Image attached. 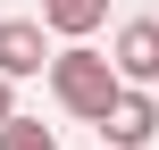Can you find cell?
Listing matches in <instances>:
<instances>
[{
  "label": "cell",
  "mask_w": 159,
  "mask_h": 150,
  "mask_svg": "<svg viewBox=\"0 0 159 150\" xmlns=\"http://www.w3.org/2000/svg\"><path fill=\"white\" fill-rule=\"evenodd\" d=\"M101 17H109V0H42L34 25H50V33H67V42H92Z\"/></svg>",
  "instance_id": "5"
},
{
  "label": "cell",
  "mask_w": 159,
  "mask_h": 150,
  "mask_svg": "<svg viewBox=\"0 0 159 150\" xmlns=\"http://www.w3.org/2000/svg\"><path fill=\"white\" fill-rule=\"evenodd\" d=\"M42 67H50L42 25H34V17H0V75L17 84V75H42Z\"/></svg>",
  "instance_id": "4"
},
{
  "label": "cell",
  "mask_w": 159,
  "mask_h": 150,
  "mask_svg": "<svg viewBox=\"0 0 159 150\" xmlns=\"http://www.w3.org/2000/svg\"><path fill=\"white\" fill-rule=\"evenodd\" d=\"M8 117H17V92H8V75H0V125H8Z\"/></svg>",
  "instance_id": "7"
},
{
  "label": "cell",
  "mask_w": 159,
  "mask_h": 150,
  "mask_svg": "<svg viewBox=\"0 0 159 150\" xmlns=\"http://www.w3.org/2000/svg\"><path fill=\"white\" fill-rule=\"evenodd\" d=\"M101 134H109V150H143L159 134V100H151V92H117L109 117H101Z\"/></svg>",
  "instance_id": "3"
},
{
  "label": "cell",
  "mask_w": 159,
  "mask_h": 150,
  "mask_svg": "<svg viewBox=\"0 0 159 150\" xmlns=\"http://www.w3.org/2000/svg\"><path fill=\"white\" fill-rule=\"evenodd\" d=\"M50 92H59V109H67V117L101 125V117H109V100H117L126 84L109 75V58H101L92 42H67V50L50 58Z\"/></svg>",
  "instance_id": "1"
},
{
  "label": "cell",
  "mask_w": 159,
  "mask_h": 150,
  "mask_svg": "<svg viewBox=\"0 0 159 150\" xmlns=\"http://www.w3.org/2000/svg\"><path fill=\"white\" fill-rule=\"evenodd\" d=\"M109 75H117L126 92H151V84H159V17L117 25V42H109Z\"/></svg>",
  "instance_id": "2"
},
{
  "label": "cell",
  "mask_w": 159,
  "mask_h": 150,
  "mask_svg": "<svg viewBox=\"0 0 159 150\" xmlns=\"http://www.w3.org/2000/svg\"><path fill=\"white\" fill-rule=\"evenodd\" d=\"M0 150H59V134L34 125V117H8V125H0Z\"/></svg>",
  "instance_id": "6"
}]
</instances>
